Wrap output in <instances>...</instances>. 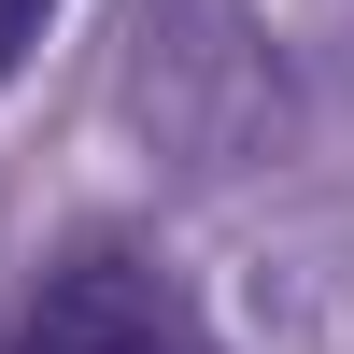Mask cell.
Masks as SVG:
<instances>
[{"instance_id":"obj_1","label":"cell","mask_w":354,"mask_h":354,"mask_svg":"<svg viewBox=\"0 0 354 354\" xmlns=\"http://www.w3.org/2000/svg\"><path fill=\"white\" fill-rule=\"evenodd\" d=\"M128 113L185 170H255L283 142V57L241 0H142L128 15Z\"/></svg>"},{"instance_id":"obj_2","label":"cell","mask_w":354,"mask_h":354,"mask_svg":"<svg viewBox=\"0 0 354 354\" xmlns=\"http://www.w3.org/2000/svg\"><path fill=\"white\" fill-rule=\"evenodd\" d=\"M0 354H227V340L185 298V270H156L142 241H71L0 326Z\"/></svg>"},{"instance_id":"obj_3","label":"cell","mask_w":354,"mask_h":354,"mask_svg":"<svg viewBox=\"0 0 354 354\" xmlns=\"http://www.w3.org/2000/svg\"><path fill=\"white\" fill-rule=\"evenodd\" d=\"M43 15H57V0H0V85L28 71V43H43Z\"/></svg>"}]
</instances>
